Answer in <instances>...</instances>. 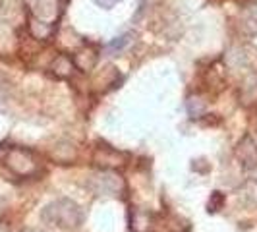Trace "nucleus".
Wrapping results in <instances>:
<instances>
[{"mask_svg": "<svg viewBox=\"0 0 257 232\" xmlns=\"http://www.w3.org/2000/svg\"><path fill=\"white\" fill-rule=\"evenodd\" d=\"M126 43H128V37H120V41H114L110 47H112V49H116V47L120 49V47H122V45H126Z\"/></svg>", "mask_w": 257, "mask_h": 232, "instance_id": "nucleus-8", "label": "nucleus"}, {"mask_svg": "<svg viewBox=\"0 0 257 232\" xmlns=\"http://www.w3.org/2000/svg\"><path fill=\"white\" fill-rule=\"evenodd\" d=\"M41 220L45 224L60 228V230H72L83 222V211L76 201H72L68 197H60V199H54L49 205L43 207Z\"/></svg>", "mask_w": 257, "mask_h": 232, "instance_id": "nucleus-1", "label": "nucleus"}, {"mask_svg": "<svg viewBox=\"0 0 257 232\" xmlns=\"http://www.w3.org/2000/svg\"><path fill=\"white\" fill-rule=\"evenodd\" d=\"M122 157H124V153H120V151L112 149L110 145H103V147L97 149L95 161L104 168H114V167H120V165H122Z\"/></svg>", "mask_w": 257, "mask_h": 232, "instance_id": "nucleus-4", "label": "nucleus"}, {"mask_svg": "<svg viewBox=\"0 0 257 232\" xmlns=\"http://www.w3.org/2000/svg\"><path fill=\"white\" fill-rule=\"evenodd\" d=\"M222 205H224V195L220 192H213L211 193V199H209V213H217V211H220L222 209Z\"/></svg>", "mask_w": 257, "mask_h": 232, "instance_id": "nucleus-6", "label": "nucleus"}, {"mask_svg": "<svg viewBox=\"0 0 257 232\" xmlns=\"http://www.w3.org/2000/svg\"><path fill=\"white\" fill-rule=\"evenodd\" d=\"M238 159L240 165L244 168H253L257 167V143L251 138H244V142L238 145Z\"/></svg>", "mask_w": 257, "mask_h": 232, "instance_id": "nucleus-3", "label": "nucleus"}, {"mask_svg": "<svg viewBox=\"0 0 257 232\" xmlns=\"http://www.w3.org/2000/svg\"><path fill=\"white\" fill-rule=\"evenodd\" d=\"M4 163L8 170L20 176V178H27V176H33L41 170V165H39L37 157L33 151H29L26 147H14V149H8L6 155H4Z\"/></svg>", "mask_w": 257, "mask_h": 232, "instance_id": "nucleus-2", "label": "nucleus"}, {"mask_svg": "<svg viewBox=\"0 0 257 232\" xmlns=\"http://www.w3.org/2000/svg\"><path fill=\"white\" fill-rule=\"evenodd\" d=\"M99 6H103V8H112L118 0H95Z\"/></svg>", "mask_w": 257, "mask_h": 232, "instance_id": "nucleus-7", "label": "nucleus"}, {"mask_svg": "<svg viewBox=\"0 0 257 232\" xmlns=\"http://www.w3.org/2000/svg\"><path fill=\"white\" fill-rule=\"evenodd\" d=\"M29 232H37V230H29Z\"/></svg>", "mask_w": 257, "mask_h": 232, "instance_id": "nucleus-9", "label": "nucleus"}, {"mask_svg": "<svg viewBox=\"0 0 257 232\" xmlns=\"http://www.w3.org/2000/svg\"><path fill=\"white\" fill-rule=\"evenodd\" d=\"M95 184H93V190L97 193H116L118 188H120V178H116L112 174H99L97 178H93Z\"/></svg>", "mask_w": 257, "mask_h": 232, "instance_id": "nucleus-5", "label": "nucleus"}]
</instances>
